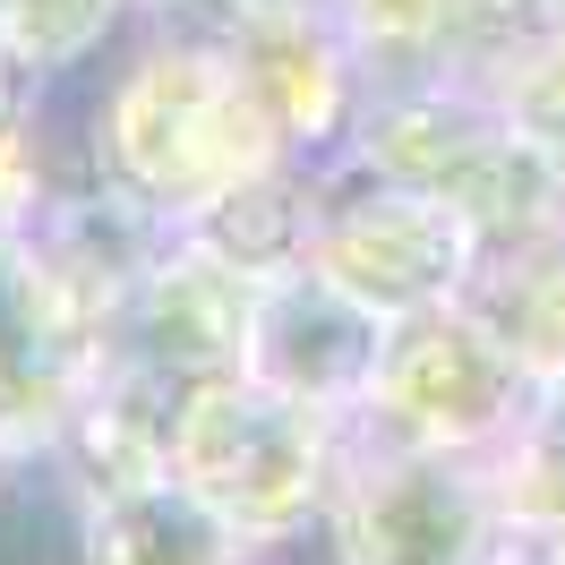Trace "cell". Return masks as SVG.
Listing matches in <instances>:
<instances>
[{"label":"cell","mask_w":565,"mask_h":565,"mask_svg":"<svg viewBox=\"0 0 565 565\" xmlns=\"http://www.w3.org/2000/svg\"><path fill=\"white\" fill-rule=\"evenodd\" d=\"M104 61L111 70L77 120V163L111 180L120 198H138L146 214L189 223L223 189H241L248 172L291 154L248 86L241 52L223 43L206 9L129 18Z\"/></svg>","instance_id":"6da1fadb"},{"label":"cell","mask_w":565,"mask_h":565,"mask_svg":"<svg viewBox=\"0 0 565 565\" xmlns=\"http://www.w3.org/2000/svg\"><path fill=\"white\" fill-rule=\"evenodd\" d=\"M334 446H343L334 412L248 369H223V377H198L180 403L172 480L241 531V548H282V540H318L334 497Z\"/></svg>","instance_id":"7a4b0ae2"},{"label":"cell","mask_w":565,"mask_h":565,"mask_svg":"<svg viewBox=\"0 0 565 565\" xmlns=\"http://www.w3.org/2000/svg\"><path fill=\"white\" fill-rule=\"evenodd\" d=\"M505 531V497L480 455L412 446L377 420L343 412L334 446V497H326L318 540L343 557H480Z\"/></svg>","instance_id":"3957f363"},{"label":"cell","mask_w":565,"mask_h":565,"mask_svg":"<svg viewBox=\"0 0 565 565\" xmlns=\"http://www.w3.org/2000/svg\"><path fill=\"white\" fill-rule=\"evenodd\" d=\"M309 266H326L343 291H360L377 318H412V309L462 300V282L480 266V232L462 206L428 198L412 180H386L352 154H326Z\"/></svg>","instance_id":"277c9868"},{"label":"cell","mask_w":565,"mask_h":565,"mask_svg":"<svg viewBox=\"0 0 565 565\" xmlns=\"http://www.w3.org/2000/svg\"><path fill=\"white\" fill-rule=\"evenodd\" d=\"M531 394L540 386L505 360V343L462 300H446V309H412L386 326V360H377L360 420H377L386 437H412V446L489 462L531 412Z\"/></svg>","instance_id":"5b68a950"},{"label":"cell","mask_w":565,"mask_h":565,"mask_svg":"<svg viewBox=\"0 0 565 565\" xmlns=\"http://www.w3.org/2000/svg\"><path fill=\"white\" fill-rule=\"evenodd\" d=\"M104 360V326L43 257L26 223H0V462L70 446L86 386Z\"/></svg>","instance_id":"8992f818"},{"label":"cell","mask_w":565,"mask_h":565,"mask_svg":"<svg viewBox=\"0 0 565 565\" xmlns=\"http://www.w3.org/2000/svg\"><path fill=\"white\" fill-rule=\"evenodd\" d=\"M386 326L360 291L326 275V266H282L248 291V326H241V369L266 386L300 394L318 412H360L377 386V360H386Z\"/></svg>","instance_id":"52a82bcc"},{"label":"cell","mask_w":565,"mask_h":565,"mask_svg":"<svg viewBox=\"0 0 565 565\" xmlns=\"http://www.w3.org/2000/svg\"><path fill=\"white\" fill-rule=\"evenodd\" d=\"M462 309L505 343V360L523 369L531 386L565 377V232L480 248V266L462 282Z\"/></svg>","instance_id":"ba28073f"},{"label":"cell","mask_w":565,"mask_h":565,"mask_svg":"<svg viewBox=\"0 0 565 565\" xmlns=\"http://www.w3.org/2000/svg\"><path fill=\"white\" fill-rule=\"evenodd\" d=\"M489 471H497V497H505L497 548H514V540L565 548V377H548V386L531 394V412L489 455Z\"/></svg>","instance_id":"9c48e42d"},{"label":"cell","mask_w":565,"mask_h":565,"mask_svg":"<svg viewBox=\"0 0 565 565\" xmlns=\"http://www.w3.org/2000/svg\"><path fill=\"white\" fill-rule=\"evenodd\" d=\"M334 18L360 43L369 77H420V70H455L480 0H334Z\"/></svg>","instance_id":"30bf717a"},{"label":"cell","mask_w":565,"mask_h":565,"mask_svg":"<svg viewBox=\"0 0 565 565\" xmlns=\"http://www.w3.org/2000/svg\"><path fill=\"white\" fill-rule=\"evenodd\" d=\"M129 18H138L129 0H0V43L18 61H35L52 86H70L120 43Z\"/></svg>","instance_id":"8fae6325"},{"label":"cell","mask_w":565,"mask_h":565,"mask_svg":"<svg viewBox=\"0 0 565 565\" xmlns=\"http://www.w3.org/2000/svg\"><path fill=\"white\" fill-rule=\"evenodd\" d=\"M489 95L505 104L514 138L565 180V18H557V26H540V35L489 77Z\"/></svg>","instance_id":"7c38bea8"},{"label":"cell","mask_w":565,"mask_h":565,"mask_svg":"<svg viewBox=\"0 0 565 565\" xmlns=\"http://www.w3.org/2000/svg\"><path fill=\"white\" fill-rule=\"evenodd\" d=\"M129 9H138V18H163V9H189V0H129Z\"/></svg>","instance_id":"4fadbf2b"},{"label":"cell","mask_w":565,"mask_h":565,"mask_svg":"<svg viewBox=\"0 0 565 565\" xmlns=\"http://www.w3.org/2000/svg\"><path fill=\"white\" fill-rule=\"evenodd\" d=\"M548 9H557V18H565V0H548Z\"/></svg>","instance_id":"5bb4252c"}]
</instances>
